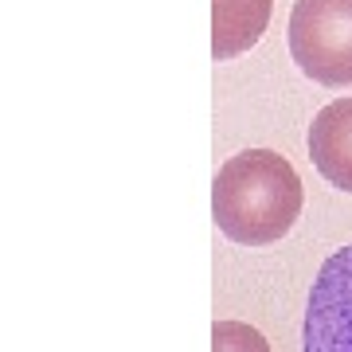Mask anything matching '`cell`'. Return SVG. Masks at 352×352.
<instances>
[{
  "label": "cell",
  "instance_id": "8992f818",
  "mask_svg": "<svg viewBox=\"0 0 352 352\" xmlns=\"http://www.w3.org/2000/svg\"><path fill=\"white\" fill-rule=\"evenodd\" d=\"M212 352H270V344L247 321H215L212 325Z\"/></svg>",
  "mask_w": 352,
  "mask_h": 352
},
{
  "label": "cell",
  "instance_id": "5b68a950",
  "mask_svg": "<svg viewBox=\"0 0 352 352\" xmlns=\"http://www.w3.org/2000/svg\"><path fill=\"white\" fill-rule=\"evenodd\" d=\"M274 0H212V59H239L263 39Z\"/></svg>",
  "mask_w": 352,
  "mask_h": 352
},
{
  "label": "cell",
  "instance_id": "6da1fadb",
  "mask_svg": "<svg viewBox=\"0 0 352 352\" xmlns=\"http://www.w3.org/2000/svg\"><path fill=\"white\" fill-rule=\"evenodd\" d=\"M305 204L302 176L274 149H243L212 180V219L239 247H274L294 231Z\"/></svg>",
  "mask_w": 352,
  "mask_h": 352
},
{
  "label": "cell",
  "instance_id": "7a4b0ae2",
  "mask_svg": "<svg viewBox=\"0 0 352 352\" xmlns=\"http://www.w3.org/2000/svg\"><path fill=\"white\" fill-rule=\"evenodd\" d=\"M289 55L317 87H352V0H298L289 12Z\"/></svg>",
  "mask_w": 352,
  "mask_h": 352
},
{
  "label": "cell",
  "instance_id": "277c9868",
  "mask_svg": "<svg viewBox=\"0 0 352 352\" xmlns=\"http://www.w3.org/2000/svg\"><path fill=\"white\" fill-rule=\"evenodd\" d=\"M309 161L337 192L352 196V98H333L309 126Z\"/></svg>",
  "mask_w": 352,
  "mask_h": 352
},
{
  "label": "cell",
  "instance_id": "3957f363",
  "mask_svg": "<svg viewBox=\"0 0 352 352\" xmlns=\"http://www.w3.org/2000/svg\"><path fill=\"white\" fill-rule=\"evenodd\" d=\"M302 352H352V243L329 254L309 286Z\"/></svg>",
  "mask_w": 352,
  "mask_h": 352
}]
</instances>
